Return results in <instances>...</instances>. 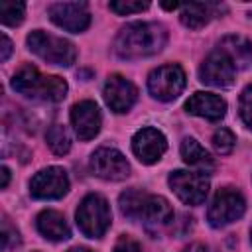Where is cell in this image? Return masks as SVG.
<instances>
[{"label": "cell", "instance_id": "cell-1", "mask_svg": "<svg viewBox=\"0 0 252 252\" xmlns=\"http://www.w3.org/2000/svg\"><path fill=\"white\" fill-rule=\"evenodd\" d=\"M165 41H167V33L159 24L134 22L118 32L114 49L124 59H140L161 51Z\"/></svg>", "mask_w": 252, "mask_h": 252}, {"label": "cell", "instance_id": "cell-2", "mask_svg": "<svg viewBox=\"0 0 252 252\" xmlns=\"http://www.w3.org/2000/svg\"><path fill=\"white\" fill-rule=\"evenodd\" d=\"M12 89L30 98L41 100H63L67 93V83L55 75H41L35 67L26 65L12 77Z\"/></svg>", "mask_w": 252, "mask_h": 252}, {"label": "cell", "instance_id": "cell-3", "mask_svg": "<svg viewBox=\"0 0 252 252\" xmlns=\"http://www.w3.org/2000/svg\"><path fill=\"white\" fill-rule=\"evenodd\" d=\"M75 217L79 230L89 238H100L108 230L112 219L106 199L96 193H91L81 201Z\"/></svg>", "mask_w": 252, "mask_h": 252}, {"label": "cell", "instance_id": "cell-4", "mask_svg": "<svg viewBox=\"0 0 252 252\" xmlns=\"http://www.w3.org/2000/svg\"><path fill=\"white\" fill-rule=\"evenodd\" d=\"M28 45L43 61L53 63V65H61V67H69L77 57V49L71 41L57 37V35H51V33L41 32V30H35L28 35Z\"/></svg>", "mask_w": 252, "mask_h": 252}, {"label": "cell", "instance_id": "cell-5", "mask_svg": "<svg viewBox=\"0 0 252 252\" xmlns=\"http://www.w3.org/2000/svg\"><path fill=\"white\" fill-rule=\"evenodd\" d=\"M148 89L158 100H173L185 89V71L179 65H161L148 77Z\"/></svg>", "mask_w": 252, "mask_h": 252}, {"label": "cell", "instance_id": "cell-6", "mask_svg": "<svg viewBox=\"0 0 252 252\" xmlns=\"http://www.w3.org/2000/svg\"><path fill=\"white\" fill-rule=\"evenodd\" d=\"M244 209H246V203H244L242 195L232 187H224L215 195V199L209 207L207 219L217 228L226 226V224L238 220L244 215Z\"/></svg>", "mask_w": 252, "mask_h": 252}, {"label": "cell", "instance_id": "cell-7", "mask_svg": "<svg viewBox=\"0 0 252 252\" xmlns=\"http://www.w3.org/2000/svg\"><path fill=\"white\" fill-rule=\"evenodd\" d=\"M169 187L185 205H201L209 193V181L205 175L183 169L169 175Z\"/></svg>", "mask_w": 252, "mask_h": 252}, {"label": "cell", "instance_id": "cell-8", "mask_svg": "<svg viewBox=\"0 0 252 252\" xmlns=\"http://www.w3.org/2000/svg\"><path fill=\"white\" fill-rule=\"evenodd\" d=\"M234 75H236V67L232 65V61L217 47L201 65L199 69V77L205 85L209 87H217V89H226L232 87L234 83Z\"/></svg>", "mask_w": 252, "mask_h": 252}, {"label": "cell", "instance_id": "cell-9", "mask_svg": "<svg viewBox=\"0 0 252 252\" xmlns=\"http://www.w3.org/2000/svg\"><path fill=\"white\" fill-rule=\"evenodd\" d=\"M69 191V177L63 167H45L30 181V193L37 199H59Z\"/></svg>", "mask_w": 252, "mask_h": 252}, {"label": "cell", "instance_id": "cell-10", "mask_svg": "<svg viewBox=\"0 0 252 252\" xmlns=\"http://www.w3.org/2000/svg\"><path fill=\"white\" fill-rule=\"evenodd\" d=\"M91 169L102 179L122 181L130 175L128 159L114 148H100L91 156Z\"/></svg>", "mask_w": 252, "mask_h": 252}, {"label": "cell", "instance_id": "cell-11", "mask_svg": "<svg viewBox=\"0 0 252 252\" xmlns=\"http://www.w3.org/2000/svg\"><path fill=\"white\" fill-rule=\"evenodd\" d=\"M49 18L55 26L73 33L87 30L91 22V14L85 2H55L49 6Z\"/></svg>", "mask_w": 252, "mask_h": 252}, {"label": "cell", "instance_id": "cell-12", "mask_svg": "<svg viewBox=\"0 0 252 252\" xmlns=\"http://www.w3.org/2000/svg\"><path fill=\"white\" fill-rule=\"evenodd\" d=\"M132 150L142 163H156L167 150L165 136L158 128H142L132 138Z\"/></svg>", "mask_w": 252, "mask_h": 252}, {"label": "cell", "instance_id": "cell-13", "mask_svg": "<svg viewBox=\"0 0 252 252\" xmlns=\"http://www.w3.org/2000/svg\"><path fill=\"white\" fill-rule=\"evenodd\" d=\"M138 98V89L122 75L108 77L104 85V100L114 112H126Z\"/></svg>", "mask_w": 252, "mask_h": 252}, {"label": "cell", "instance_id": "cell-14", "mask_svg": "<svg viewBox=\"0 0 252 252\" xmlns=\"http://www.w3.org/2000/svg\"><path fill=\"white\" fill-rule=\"evenodd\" d=\"M71 124L81 140H91L100 130V110L93 100H81L71 108Z\"/></svg>", "mask_w": 252, "mask_h": 252}, {"label": "cell", "instance_id": "cell-15", "mask_svg": "<svg viewBox=\"0 0 252 252\" xmlns=\"http://www.w3.org/2000/svg\"><path fill=\"white\" fill-rule=\"evenodd\" d=\"M185 110L207 120H220L226 114V102L213 93H195L187 98Z\"/></svg>", "mask_w": 252, "mask_h": 252}, {"label": "cell", "instance_id": "cell-16", "mask_svg": "<svg viewBox=\"0 0 252 252\" xmlns=\"http://www.w3.org/2000/svg\"><path fill=\"white\" fill-rule=\"evenodd\" d=\"M142 220L148 228H163L167 224H173V209L167 203V199L159 195H150L142 213Z\"/></svg>", "mask_w": 252, "mask_h": 252}, {"label": "cell", "instance_id": "cell-17", "mask_svg": "<svg viewBox=\"0 0 252 252\" xmlns=\"http://www.w3.org/2000/svg\"><path fill=\"white\" fill-rule=\"evenodd\" d=\"M35 224H37V230L41 232V236H45L47 240L59 242V240H67L71 236L65 217L57 211H41L37 215Z\"/></svg>", "mask_w": 252, "mask_h": 252}, {"label": "cell", "instance_id": "cell-18", "mask_svg": "<svg viewBox=\"0 0 252 252\" xmlns=\"http://www.w3.org/2000/svg\"><path fill=\"white\" fill-rule=\"evenodd\" d=\"M219 49L232 61L236 69H246L252 65V43L240 35H226Z\"/></svg>", "mask_w": 252, "mask_h": 252}, {"label": "cell", "instance_id": "cell-19", "mask_svg": "<svg viewBox=\"0 0 252 252\" xmlns=\"http://www.w3.org/2000/svg\"><path fill=\"white\" fill-rule=\"evenodd\" d=\"M219 4H211V2H191V4H183L181 6V22L183 26L197 30L203 28L205 24H209L215 16H217Z\"/></svg>", "mask_w": 252, "mask_h": 252}, {"label": "cell", "instance_id": "cell-20", "mask_svg": "<svg viewBox=\"0 0 252 252\" xmlns=\"http://www.w3.org/2000/svg\"><path fill=\"white\" fill-rule=\"evenodd\" d=\"M181 158H183V161L187 165L201 169V173H205V169L207 171L213 169V165H215L211 154L193 138H185L181 142Z\"/></svg>", "mask_w": 252, "mask_h": 252}, {"label": "cell", "instance_id": "cell-21", "mask_svg": "<svg viewBox=\"0 0 252 252\" xmlns=\"http://www.w3.org/2000/svg\"><path fill=\"white\" fill-rule=\"evenodd\" d=\"M148 193L140 191V189H128L120 195V211L122 215H126L128 219H142L146 201H148Z\"/></svg>", "mask_w": 252, "mask_h": 252}, {"label": "cell", "instance_id": "cell-22", "mask_svg": "<svg viewBox=\"0 0 252 252\" xmlns=\"http://www.w3.org/2000/svg\"><path fill=\"white\" fill-rule=\"evenodd\" d=\"M47 146L57 156H63L71 150V138H69V132L63 124H53L47 130Z\"/></svg>", "mask_w": 252, "mask_h": 252}, {"label": "cell", "instance_id": "cell-23", "mask_svg": "<svg viewBox=\"0 0 252 252\" xmlns=\"http://www.w3.org/2000/svg\"><path fill=\"white\" fill-rule=\"evenodd\" d=\"M24 2H0V20L4 26H20L24 20Z\"/></svg>", "mask_w": 252, "mask_h": 252}, {"label": "cell", "instance_id": "cell-24", "mask_svg": "<svg viewBox=\"0 0 252 252\" xmlns=\"http://www.w3.org/2000/svg\"><path fill=\"white\" fill-rule=\"evenodd\" d=\"M234 142H236V138H234V134L230 132V130H226V128H219L215 134H213V146H215V150L219 152V154H230L232 152V148H234Z\"/></svg>", "mask_w": 252, "mask_h": 252}, {"label": "cell", "instance_id": "cell-25", "mask_svg": "<svg viewBox=\"0 0 252 252\" xmlns=\"http://www.w3.org/2000/svg\"><path fill=\"white\" fill-rule=\"evenodd\" d=\"M108 8L120 16H126V14H134V12H142V10H148L150 4L148 2H132V0H118V2H110Z\"/></svg>", "mask_w": 252, "mask_h": 252}, {"label": "cell", "instance_id": "cell-26", "mask_svg": "<svg viewBox=\"0 0 252 252\" xmlns=\"http://www.w3.org/2000/svg\"><path fill=\"white\" fill-rule=\"evenodd\" d=\"M240 116L248 128H252V85H248L240 94Z\"/></svg>", "mask_w": 252, "mask_h": 252}, {"label": "cell", "instance_id": "cell-27", "mask_svg": "<svg viewBox=\"0 0 252 252\" xmlns=\"http://www.w3.org/2000/svg\"><path fill=\"white\" fill-rule=\"evenodd\" d=\"M112 252H140V244L136 240H132L130 236H122L116 242V246H114Z\"/></svg>", "mask_w": 252, "mask_h": 252}, {"label": "cell", "instance_id": "cell-28", "mask_svg": "<svg viewBox=\"0 0 252 252\" xmlns=\"http://www.w3.org/2000/svg\"><path fill=\"white\" fill-rule=\"evenodd\" d=\"M10 53H12V43H10V39L2 33V53H0V59L6 61V59L10 57Z\"/></svg>", "mask_w": 252, "mask_h": 252}, {"label": "cell", "instance_id": "cell-29", "mask_svg": "<svg viewBox=\"0 0 252 252\" xmlns=\"http://www.w3.org/2000/svg\"><path fill=\"white\" fill-rule=\"evenodd\" d=\"M183 252H207V248L203 244H199V242H193L187 248H183Z\"/></svg>", "mask_w": 252, "mask_h": 252}, {"label": "cell", "instance_id": "cell-30", "mask_svg": "<svg viewBox=\"0 0 252 252\" xmlns=\"http://www.w3.org/2000/svg\"><path fill=\"white\" fill-rule=\"evenodd\" d=\"M8 181H10V169L4 165L2 167V187H8Z\"/></svg>", "mask_w": 252, "mask_h": 252}, {"label": "cell", "instance_id": "cell-31", "mask_svg": "<svg viewBox=\"0 0 252 252\" xmlns=\"http://www.w3.org/2000/svg\"><path fill=\"white\" fill-rule=\"evenodd\" d=\"M67 252H93V250H89V248H85V246H73V248H69Z\"/></svg>", "mask_w": 252, "mask_h": 252}, {"label": "cell", "instance_id": "cell-32", "mask_svg": "<svg viewBox=\"0 0 252 252\" xmlns=\"http://www.w3.org/2000/svg\"><path fill=\"white\" fill-rule=\"evenodd\" d=\"M250 236H252V232H250Z\"/></svg>", "mask_w": 252, "mask_h": 252}]
</instances>
